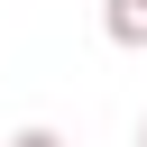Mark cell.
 Returning <instances> with one entry per match:
<instances>
[{
    "label": "cell",
    "mask_w": 147,
    "mask_h": 147,
    "mask_svg": "<svg viewBox=\"0 0 147 147\" xmlns=\"http://www.w3.org/2000/svg\"><path fill=\"white\" fill-rule=\"evenodd\" d=\"M101 37L138 55V46H147V0H101Z\"/></svg>",
    "instance_id": "cell-1"
},
{
    "label": "cell",
    "mask_w": 147,
    "mask_h": 147,
    "mask_svg": "<svg viewBox=\"0 0 147 147\" xmlns=\"http://www.w3.org/2000/svg\"><path fill=\"white\" fill-rule=\"evenodd\" d=\"M9 147H64V138H55V129H18Z\"/></svg>",
    "instance_id": "cell-2"
},
{
    "label": "cell",
    "mask_w": 147,
    "mask_h": 147,
    "mask_svg": "<svg viewBox=\"0 0 147 147\" xmlns=\"http://www.w3.org/2000/svg\"><path fill=\"white\" fill-rule=\"evenodd\" d=\"M138 147H147V119H138Z\"/></svg>",
    "instance_id": "cell-3"
}]
</instances>
